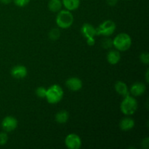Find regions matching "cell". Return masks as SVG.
Returning <instances> with one entry per match:
<instances>
[{
  "mask_svg": "<svg viewBox=\"0 0 149 149\" xmlns=\"http://www.w3.org/2000/svg\"><path fill=\"white\" fill-rule=\"evenodd\" d=\"M102 47L104 49H110L113 47V40L109 38H105L102 42Z\"/></svg>",
  "mask_w": 149,
  "mask_h": 149,
  "instance_id": "20",
  "label": "cell"
},
{
  "mask_svg": "<svg viewBox=\"0 0 149 149\" xmlns=\"http://www.w3.org/2000/svg\"><path fill=\"white\" fill-rule=\"evenodd\" d=\"M106 2L109 6H115L118 2V0H106Z\"/></svg>",
  "mask_w": 149,
  "mask_h": 149,
  "instance_id": "25",
  "label": "cell"
},
{
  "mask_svg": "<svg viewBox=\"0 0 149 149\" xmlns=\"http://www.w3.org/2000/svg\"><path fill=\"white\" fill-rule=\"evenodd\" d=\"M31 0H13L14 1L15 4L17 7H26V5L29 4Z\"/></svg>",
  "mask_w": 149,
  "mask_h": 149,
  "instance_id": "23",
  "label": "cell"
},
{
  "mask_svg": "<svg viewBox=\"0 0 149 149\" xmlns=\"http://www.w3.org/2000/svg\"><path fill=\"white\" fill-rule=\"evenodd\" d=\"M28 74V70L23 65H17L13 67L11 70V75L13 78L21 79L25 78Z\"/></svg>",
  "mask_w": 149,
  "mask_h": 149,
  "instance_id": "9",
  "label": "cell"
},
{
  "mask_svg": "<svg viewBox=\"0 0 149 149\" xmlns=\"http://www.w3.org/2000/svg\"><path fill=\"white\" fill-rule=\"evenodd\" d=\"M107 61L111 65H116L121 60V54L119 51L117 49H112L110 50L107 54Z\"/></svg>",
  "mask_w": 149,
  "mask_h": 149,
  "instance_id": "13",
  "label": "cell"
},
{
  "mask_svg": "<svg viewBox=\"0 0 149 149\" xmlns=\"http://www.w3.org/2000/svg\"><path fill=\"white\" fill-rule=\"evenodd\" d=\"M61 36V31L58 29H52L49 33V39L52 41L58 40Z\"/></svg>",
  "mask_w": 149,
  "mask_h": 149,
  "instance_id": "18",
  "label": "cell"
},
{
  "mask_svg": "<svg viewBox=\"0 0 149 149\" xmlns=\"http://www.w3.org/2000/svg\"><path fill=\"white\" fill-rule=\"evenodd\" d=\"M138 108V101L134 96L130 94L124 97L120 105V110L123 114L126 116L133 115L137 111Z\"/></svg>",
  "mask_w": 149,
  "mask_h": 149,
  "instance_id": "1",
  "label": "cell"
},
{
  "mask_svg": "<svg viewBox=\"0 0 149 149\" xmlns=\"http://www.w3.org/2000/svg\"><path fill=\"white\" fill-rule=\"evenodd\" d=\"M146 90V86L143 82H135L131 86L130 89V94L134 97L141 96L145 93Z\"/></svg>",
  "mask_w": 149,
  "mask_h": 149,
  "instance_id": "10",
  "label": "cell"
},
{
  "mask_svg": "<svg viewBox=\"0 0 149 149\" xmlns=\"http://www.w3.org/2000/svg\"><path fill=\"white\" fill-rule=\"evenodd\" d=\"M146 79L147 82H148V69L146 71Z\"/></svg>",
  "mask_w": 149,
  "mask_h": 149,
  "instance_id": "28",
  "label": "cell"
},
{
  "mask_svg": "<svg viewBox=\"0 0 149 149\" xmlns=\"http://www.w3.org/2000/svg\"><path fill=\"white\" fill-rule=\"evenodd\" d=\"M81 140L78 135L71 133L65 138V146L69 149H79L81 147Z\"/></svg>",
  "mask_w": 149,
  "mask_h": 149,
  "instance_id": "6",
  "label": "cell"
},
{
  "mask_svg": "<svg viewBox=\"0 0 149 149\" xmlns=\"http://www.w3.org/2000/svg\"><path fill=\"white\" fill-rule=\"evenodd\" d=\"M68 119H69V113L67 111H60L55 115V121L59 124L66 123Z\"/></svg>",
  "mask_w": 149,
  "mask_h": 149,
  "instance_id": "17",
  "label": "cell"
},
{
  "mask_svg": "<svg viewBox=\"0 0 149 149\" xmlns=\"http://www.w3.org/2000/svg\"><path fill=\"white\" fill-rule=\"evenodd\" d=\"M47 93V89L43 87H39L36 88V95L39 98H45Z\"/></svg>",
  "mask_w": 149,
  "mask_h": 149,
  "instance_id": "19",
  "label": "cell"
},
{
  "mask_svg": "<svg viewBox=\"0 0 149 149\" xmlns=\"http://www.w3.org/2000/svg\"><path fill=\"white\" fill-rule=\"evenodd\" d=\"M63 5L67 10L74 11L79 7L80 0H61Z\"/></svg>",
  "mask_w": 149,
  "mask_h": 149,
  "instance_id": "15",
  "label": "cell"
},
{
  "mask_svg": "<svg viewBox=\"0 0 149 149\" xmlns=\"http://www.w3.org/2000/svg\"><path fill=\"white\" fill-rule=\"evenodd\" d=\"M65 85L70 90L77 92L82 88V81L78 77H71L65 81Z\"/></svg>",
  "mask_w": 149,
  "mask_h": 149,
  "instance_id": "8",
  "label": "cell"
},
{
  "mask_svg": "<svg viewBox=\"0 0 149 149\" xmlns=\"http://www.w3.org/2000/svg\"><path fill=\"white\" fill-rule=\"evenodd\" d=\"M113 46L119 52L128 50L132 46L131 36L127 33H120L113 39Z\"/></svg>",
  "mask_w": 149,
  "mask_h": 149,
  "instance_id": "2",
  "label": "cell"
},
{
  "mask_svg": "<svg viewBox=\"0 0 149 149\" xmlns=\"http://www.w3.org/2000/svg\"><path fill=\"white\" fill-rule=\"evenodd\" d=\"M13 0H0V2L4 4H10Z\"/></svg>",
  "mask_w": 149,
  "mask_h": 149,
  "instance_id": "27",
  "label": "cell"
},
{
  "mask_svg": "<svg viewBox=\"0 0 149 149\" xmlns=\"http://www.w3.org/2000/svg\"><path fill=\"white\" fill-rule=\"evenodd\" d=\"M64 92L59 84H53L47 89L45 98L49 104H57L63 97Z\"/></svg>",
  "mask_w": 149,
  "mask_h": 149,
  "instance_id": "3",
  "label": "cell"
},
{
  "mask_svg": "<svg viewBox=\"0 0 149 149\" xmlns=\"http://www.w3.org/2000/svg\"><path fill=\"white\" fill-rule=\"evenodd\" d=\"M114 89L116 93L120 95H122V97H125V96L130 95V91L127 85L124 81H116L114 84Z\"/></svg>",
  "mask_w": 149,
  "mask_h": 149,
  "instance_id": "14",
  "label": "cell"
},
{
  "mask_svg": "<svg viewBox=\"0 0 149 149\" xmlns=\"http://www.w3.org/2000/svg\"><path fill=\"white\" fill-rule=\"evenodd\" d=\"M81 32L86 39H92L96 36V28L90 23H84L81 26Z\"/></svg>",
  "mask_w": 149,
  "mask_h": 149,
  "instance_id": "11",
  "label": "cell"
},
{
  "mask_svg": "<svg viewBox=\"0 0 149 149\" xmlns=\"http://www.w3.org/2000/svg\"><path fill=\"white\" fill-rule=\"evenodd\" d=\"M18 122L16 118L12 116H7L1 122V127L6 132H11L17 128Z\"/></svg>",
  "mask_w": 149,
  "mask_h": 149,
  "instance_id": "7",
  "label": "cell"
},
{
  "mask_svg": "<svg viewBox=\"0 0 149 149\" xmlns=\"http://www.w3.org/2000/svg\"><path fill=\"white\" fill-rule=\"evenodd\" d=\"M135 125V122L133 119L130 117H125L121 120L119 123V127L122 131H130L133 129Z\"/></svg>",
  "mask_w": 149,
  "mask_h": 149,
  "instance_id": "12",
  "label": "cell"
},
{
  "mask_svg": "<svg viewBox=\"0 0 149 149\" xmlns=\"http://www.w3.org/2000/svg\"><path fill=\"white\" fill-rule=\"evenodd\" d=\"M141 146L143 148L148 149L149 148V138H146L143 140L142 143H141Z\"/></svg>",
  "mask_w": 149,
  "mask_h": 149,
  "instance_id": "24",
  "label": "cell"
},
{
  "mask_svg": "<svg viewBox=\"0 0 149 149\" xmlns=\"http://www.w3.org/2000/svg\"><path fill=\"white\" fill-rule=\"evenodd\" d=\"M140 60L141 62L146 65H148L149 64V55L147 52H142L140 55Z\"/></svg>",
  "mask_w": 149,
  "mask_h": 149,
  "instance_id": "22",
  "label": "cell"
},
{
  "mask_svg": "<svg viewBox=\"0 0 149 149\" xmlns=\"http://www.w3.org/2000/svg\"><path fill=\"white\" fill-rule=\"evenodd\" d=\"M8 141V135L6 132H0V146H4Z\"/></svg>",
  "mask_w": 149,
  "mask_h": 149,
  "instance_id": "21",
  "label": "cell"
},
{
  "mask_svg": "<svg viewBox=\"0 0 149 149\" xmlns=\"http://www.w3.org/2000/svg\"><path fill=\"white\" fill-rule=\"evenodd\" d=\"M74 20L72 13L67 10H61L58 12L55 19L57 26L62 29H66L71 27L74 23Z\"/></svg>",
  "mask_w": 149,
  "mask_h": 149,
  "instance_id": "4",
  "label": "cell"
},
{
  "mask_svg": "<svg viewBox=\"0 0 149 149\" xmlns=\"http://www.w3.org/2000/svg\"><path fill=\"white\" fill-rule=\"evenodd\" d=\"M63 3L61 0H49L48 8L52 13H58L62 9Z\"/></svg>",
  "mask_w": 149,
  "mask_h": 149,
  "instance_id": "16",
  "label": "cell"
},
{
  "mask_svg": "<svg viewBox=\"0 0 149 149\" xmlns=\"http://www.w3.org/2000/svg\"><path fill=\"white\" fill-rule=\"evenodd\" d=\"M116 23L111 20H106L96 28V36H109L116 31Z\"/></svg>",
  "mask_w": 149,
  "mask_h": 149,
  "instance_id": "5",
  "label": "cell"
},
{
  "mask_svg": "<svg viewBox=\"0 0 149 149\" xmlns=\"http://www.w3.org/2000/svg\"><path fill=\"white\" fill-rule=\"evenodd\" d=\"M87 45H90V46H93V45H95V38H92V39H87Z\"/></svg>",
  "mask_w": 149,
  "mask_h": 149,
  "instance_id": "26",
  "label": "cell"
}]
</instances>
